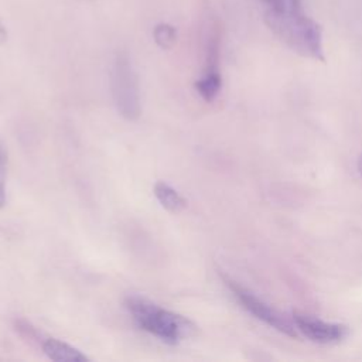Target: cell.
<instances>
[{
  "mask_svg": "<svg viewBox=\"0 0 362 362\" xmlns=\"http://www.w3.org/2000/svg\"><path fill=\"white\" fill-rule=\"evenodd\" d=\"M263 6L264 18L288 17L303 13V0H259Z\"/></svg>",
  "mask_w": 362,
  "mask_h": 362,
  "instance_id": "ba28073f",
  "label": "cell"
},
{
  "mask_svg": "<svg viewBox=\"0 0 362 362\" xmlns=\"http://www.w3.org/2000/svg\"><path fill=\"white\" fill-rule=\"evenodd\" d=\"M112 98L117 112L127 120H136L141 113L137 75L127 54L115 57L110 71Z\"/></svg>",
  "mask_w": 362,
  "mask_h": 362,
  "instance_id": "3957f363",
  "label": "cell"
},
{
  "mask_svg": "<svg viewBox=\"0 0 362 362\" xmlns=\"http://www.w3.org/2000/svg\"><path fill=\"white\" fill-rule=\"evenodd\" d=\"M153 37L158 47L167 49V48H171L177 41V30L167 23H160L154 27Z\"/></svg>",
  "mask_w": 362,
  "mask_h": 362,
  "instance_id": "30bf717a",
  "label": "cell"
},
{
  "mask_svg": "<svg viewBox=\"0 0 362 362\" xmlns=\"http://www.w3.org/2000/svg\"><path fill=\"white\" fill-rule=\"evenodd\" d=\"M124 305L139 328L167 344H178L197 334V325L184 315L168 311L139 296H129Z\"/></svg>",
  "mask_w": 362,
  "mask_h": 362,
  "instance_id": "6da1fadb",
  "label": "cell"
},
{
  "mask_svg": "<svg viewBox=\"0 0 362 362\" xmlns=\"http://www.w3.org/2000/svg\"><path fill=\"white\" fill-rule=\"evenodd\" d=\"M222 279L228 288L230 290V293L246 311H249L257 320L263 321L266 325L277 329L279 332L288 337H297V328L294 322L290 318H287V315H284L274 307L269 305L262 298L256 297L253 293H250L247 288L242 287L239 283L229 279L228 276H222Z\"/></svg>",
  "mask_w": 362,
  "mask_h": 362,
  "instance_id": "277c9868",
  "label": "cell"
},
{
  "mask_svg": "<svg viewBox=\"0 0 362 362\" xmlns=\"http://www.w3.org/2000/svg\"><path fill=\"white\" fill-rule=\"evenodd\" d=\"M358 171H359V174H361V177H362V154H361L359 158H358Z\"/></svg>",
  "mask_w": 362,
  "mask_h": 362,
  "instance_id": "7c38bea8",
  "label": "cell"
},
{
  "mask_svg": "<svg viewBox=\"0 0 362 362\" xmlns=\"http://www.w3.org/2000/svg\"><path fill=\"white\" fill-rule=\"evenodd\" d=\"M6 204V154L0 147V208Z\"/></svg>",
  "mask_w": 362,
  "mask_h": 362,
  "instance_id": "8fae6325",
  "label": "cell"
},
{
  "mask_svg": "<svg viewBox=\"0 0 362 362\" xmlns=\"http://www.w3.org/2000/svg\"><path fill=\"white\" fill-rule=\"evenodd\" d=\"M293 322L304 337L317 344H335L349 335V327L341 322H327L320 318L293 313Z\"/></svg>",
  "mask_w": 362,
  "mask_h": 362,
  "instance_id": "5b68a950",
  "label": "cell"
},
{
  "mask_svg": "<svg viewBox=\"0 0 362 362\" xmlns=\"http://www.w3.org/2000/svg\"><path fill=\"white\" fill-rule=\"evenodd\" d=\"M154 195H156L157 201L161 204V206L173 214L182 211L187 205V201L180 195V192L177 189H174L171 185L165 184L164 181L156 182Z\"/></svg>",
  "mask_w": 362,
  "mask_h": 362,
  "instance_id": "52a82bcc",
  "label": "cell"
},
{
  "mask_svg": "<svg viewBox=\"0 0 362 362\" xmlns=\"http://www.w3.org/2000/svg\"><path fill=\"white\" fill-rule=\"evenodd\" d=\"M222 86V78L218 69H206L205 74L195 82V89L205 102H212Z\"/></svg>",
  "mask_w": 362,
  "mask_h": 362,
  "instance_id": "9c48e42d",
  "label": "cell"
},
{
  "mask_svg": "<svg viewBox=\"0 0 362 362\" xmlns=\"http://www.w3.org/2000/svg\"><path fill=\"white\" fill-rule=\"evenodd\" d=\"M270 31L291 51L304 58L324 61L322 28L305 13L264 18Z\"/></svg>",
  "mask_w": 362,
  "mask_h": 362,
  "instance_id": "7a4b0ae2",
  "label": "cell"
},
{
  "mask_svg": "<svg viewBox=\"0 0 362 362\" xmlns=\"http://www.w3.org/2000/svg\"><path fill=\"white\" fill-rule=\"evenodd\" d=\"M42 352L54 362H86L89 358L79 349L57 338H48L42 342Z\"/></svg>",
  "mask_w": 362,
  "mask_h": 362,
  "instance_id": "8992f818",
  "label": "cell"
}]
</instances>
